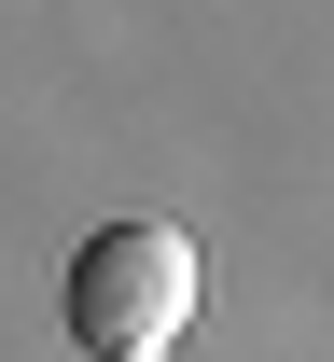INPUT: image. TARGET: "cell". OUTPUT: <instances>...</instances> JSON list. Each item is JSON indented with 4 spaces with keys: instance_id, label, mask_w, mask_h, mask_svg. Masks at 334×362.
I'll return each instance as SVG.
<instances>
[{
    "instance_id": "obj_1",
    "label": "cell",
    "mask_w": 334,
    "mask_h": 362,
    "mask_svg": "<svg viewBox=\"0 0 334 362\" xmlns=\"http://www.w3.org/2000/svg\"><path fill=\"white\" fill-rule=\"evenodd\" d=\"M70 334L84 362H181L195 334V237L167 209H126L70 251Z\"/></svg>"
}]
</instances>
